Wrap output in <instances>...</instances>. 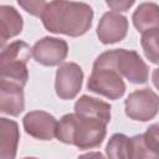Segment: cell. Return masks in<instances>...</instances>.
<instances>
[{"label":"cell","mask_w":159,"mask_h":159,"mask_svg":"<svg viewBox=\"0 0 159 159\" xmlns=\"http://www.w3.org/2000/svg\"><path fill=\"white\" fill-rule=\"evenodd\" d=\"M68 46L62 39L43 37L32 47V57L43 66H57L67 57Z\"/></svg>","instance_id":"cell-8"},{"label":"cell","mask_w":159,"mask_h":159,"mask_svg":"<svg viewBox=\"0 0 159 159\" xmlns=\"http://www.w3.org/2000/svg\"><path fill=\"white\" fill-rule=\"evenodd\" d=\"M130 159H159V149L145 134L130 138Z\"/></svg>","instance_id":"cell-16"},{"label":"cell","mask_w":159,"mask_h":159,"mask_svg":"<svg viewBox=\"0 0 159 159\" xmlns=\"http://www.w3.org/2000/svg\"><path fill=\"white\" fill-rule=\"evenodd\" d=\"M83 72L77 63L66 62L56 72L55 89L61 99H72L81 91Z\"/></svg>","instance_id":"cell-7"},{"label":"cell","mask_w":159,"mask_h":159,"mask_svg":"<svg viewBox=\"0 0 159 159\" xmlns=\"http://www.w3.org/2000/svg\"><path fill=\"white\" fill-rule=\"evenodd\" d=\"M128 30V21L127 17L116 12H106L102 19L99 20L97 27V35L102 43H114L122 41Z\"/></svg>","instance_id":"cell-10"},{"label":"cell","mask_w":159,"mask_h":159,"mask_svg":"<svg viewBox=\"0 0 159 159\" xmlns=\"http://www.w3.org/2000/svg\"><path fill=\"white\" fill-rule=\"evenodd\" d=\"M25 107L22 87L0 81V111L10 116H19Z\"/></svg>","instance_id":"cell-11"},{"label":"cell","mask_w":159,"mask_h":159,"mask_svg":"<svg viewBox=\"0 0 159 159\" xmlns=\"http://www.w3.org/2000/svg\"><path fill=\"white\" fill-rule=\"evenodd\" d=\"M19 5L21 7H24L31 15L41 17L42 14H43L45 7L47 5V2L46 1H19Z\"/></svg>","instance_id":"cell-19"},{"label":"cell","mask_w":159,"mask_h":159,"mask_svg":"<svg viewBox=\"0 0 159 159\" xmlns=\"http://www.w3.org/2000/svg\"><path fill=\"white\" fill-rule=\"evenodd\" d=\"M133 24L142 34L159 29V6L154 2L140 4L133 14Z\"/></svg>","instance_id":"cell-15"},{"label":"cell","mask_w":159,"mask_h":159,"mask_svg":"<svg viewBox=\"0 0 159 159\" xmlns=\"http://www.w3.org/2000/svg\"><path fill=\"white\" fill-rule=\"evenodd\" d=\"M152 80H153V83L154 86L159 89V68H155L153 71V75H152Z\"/></svg>","instance_id":"cell-23"},{"label":"cell","mask_w":159,"mask_h":159,"mask_svg":"<svg viewBox=\"0 0 159 159\" xmlns=\"http://www.w3.org/2000/svg\"><path fill=\"white\" fill-rule=\"evenodd\" d=\"M32 48L24 41H15L2 48L0 56V80L24 87L29 78L26 63Z\"/></svg>","instance_id":"cell-4"},{"label":"cell","mask_w":159,"mask_h":159,"mask_svg":"<svg viewBox=\"0 0 159 159\" xmlns=\"http://www.w3.org/2000/svg\"><path fill=\"white\" fill-rule=\"evenodd\" d=\"M159 112V97L149 88L137 89L125 99V114L133 120L147 122Z\"/></svg>","instance_id":"cell-6"},{"label":"cell","mask_w":159,"mask_h":159,"mask_svg":"<svg viewBox=\"0 0 159 159\" xmlns=\"http://www.w3.org/2000/svg\"><path fill=\"white\" fill-rule=\"evenodd\" d=\"M87 87L89 91L109 99H117L125 92V84L122 80V76L116 70L97 65H93Z\"/></svg>","instance_id":"cell-5"},{"label":"cell","mask_w":159,"mask_h":159,"mask_svg":"<svg viewBox=\"0 0 159 159\" xmlns=\"http://www.w3.org/2000/svg\"><path fill=\"white\" fill-rule=\"evenodd\" d=\"M41 19L43 26L50 32L77 37L86 34L91 27L93 11L84 2L50 1Z\"/></svg>","instance_id":"cell-1"},{"label":"cell","mask_w":159,"mask_h":159,"mask_svg":"<svg viewBox=\"0 0 159 159\" xmlns=\"http://www.w3.org/2000/svg\"><path fill=\"white\" fill-rule=\"evenodd\" d=\"M149 139H150V142L159 149V124H153V125H150L148 129H147V132L144 133Z\"/></svg>","instance_id":"cell-20"},{"label":"cell","mask_w":159,"mask_h":159,"mask_svg":"<svg viewBox=\"0 0 159 159\" xmlns=\"http://www.w3.org/2000/svg\"><path fill=\"white\" fill-rule=\"evenodd\" d=\"M19 143L17 123L1 118L0 119V159H15Z\"/></svg>","instance_id":"cell-13"},{"label":"cell","mask_w":159,"mask_h":159,"mask_svg":"<svg viewBox=\"0 0 159 159\" xmlns=\"http://www.w3.org/2000/svg\"><path fill=\"white\" fill-rule=\"evenodd\" d=\"M24 128L27 134L36 139L51 140L57 133V120L43 111H34L24 117Z\"/></svg>","instance_id":"cell-9"},{"label":"cell","mask_w":159,"mask_h":159,"mask_svg":"<svg viewBox=\"0 0 159 159\" xmlns=\"http://www.w3.org/2000/svg\"><path fill=\"white\" fill-rule=\"evenodd\" d=\"M94 65L111 67L133 83H144L148 80L149 68L135 51L124 48L106 51L97 57Z\"/></svg>","instance_id":"cell-3"},{"label":"cell","mask_w":159,"mask_h":159,"mask_svg":"<svg viewBox=\"0 0 159 159\" xmlns=\"http://www.w3.org/2000/svg\"><path fill=\"white\" fill-rule=\"evenodd\" d=\"M75 113L84 118L98 119L106 124L111 120V106L89 96H82L77 99L75 103Z\"/></svg>","instance_id":"cell-12"},{"label":"cell","mask_w":159,"mask_h":159,"mask_svg":"<svg viewBox=\"0 0 159 159\" xmlns=\"http://www.w3.org/2000/svg\"><path fill=\"white\" fill-rule=\"evenodd\" d=\"M22 30V17L12 7L2 5L0 6V41L1 47L4 48L5 42L19 35Z\"/></svg>","instance_id":"cell-14"},{"label":"cell","mask_w":159,"mask_h":159,"mask_svg":"<svg viewBox=\"0 0 159 159\" xmlns=\"http://www.w3.org/2000/svg\"><path fill=\"white\" fill-rule=\"evenodd\" d=\"M140 43L145 57L150 62L159 65V29L143 32Z\"/></svg>","instance_id":"cell-18"},{"label":"cell","mask_w":159,"mask_h":159,"mask_svg":"<svg viewBox=\"0 0 159 159\" xmlns=\"http://www.w3.org/2000/svg\"><path fill=\"white\" fill-rule=\"evenodd\" d=\"M24 159H36V158H24Z\"/></svg>","instance_id":"cell-24"},{"label":"cell","mask_w":159,"mask_h":159,"mask_svg":"<svg viewBox=\"0 0 159 159\" xmlns=\"http://www.w3.org/2000/svg\"><path fill=\"white\" fill-rule=\"evenodd\" d=\"M134 4V1H107V5L112 7L116 12L117 11H127L128 7H130Z\"/></svg>","instance_id":"cell-21"},{"label":"cell","mask_w":159,"mask_h":159,"mask_svg":"<svg viewBox=\"0 0 159 159\" xmlns=\"http://www.w3.org/2000/svg\"><path fill=\"white\" fill-rule=\"evenodd\" d=\"M108 159H130V138L124 134H113L107 144Z\"/></svg>","instance_id":"cell-17"},{"label":"cell","mask_w":159,"mask_h":159,"mask_svg":"<svg viewBox=\"0 0 159 159\" xmlns=\"http://www.w3.org/2000/svg\"><path fill=\"white\" fill-rule=\"evenodd\" d=\"M106 125L98 119L71 113L63 116L58 122L56 137L60 142L76 145L80 149H92L102 144L106 137Z\"/></svg>","instance_id":"cell-2"},{"label":"cell","mask_w":159,"mask_h":159,"mask_svg":"<svg viewBox=\"0 0 159 159\" xmlns=\"http://www.w3.org/2000/svg\"><path fill=\"white\" fill-rule=\"evenodd\" d=\"M77 159H104V157L99 152H89L83 155H80Z\"/></svg>","instance_id":"cell-22"}]
</instances>
